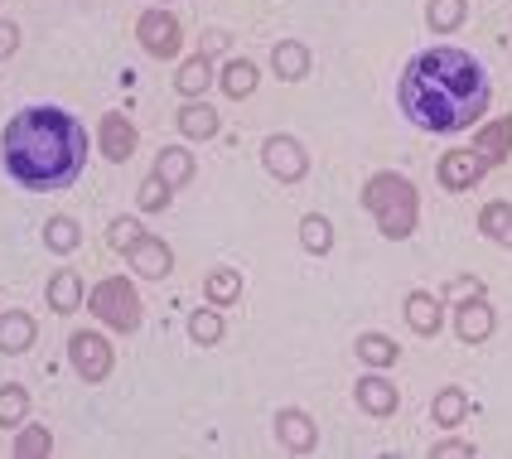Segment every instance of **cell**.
<instances>
[{"mask_svg":"<svg viewBox=\"0 0 512 459\" xmlns=\"http://www.w3.org/2000/svg\"><path fill=\"white\" fill-rule=\"evenodd\" d=\"M488 73L484 63L464 49H426L401 73V112L421 131H469L488 112Z\"/></svg>","mask_w":512,"mask_h":459,"instance_id":"obj_1","label":"cell"},{"mask_svg":"<svg viewBox=\"0 0 512 459\" xmlns=\"http://www.w3.org/2000/svg\"><path fill=\"white\" fill-rule=\"evenodd\" d=\"M0 155L15 184H25L34 194L49 189H68L87 160V131L83 121L63 107H25L10 116L5 136H0Z\"/></svg>","mask_w":512,"mask_h":459,"instance_id":"obj_2","label":"cell"},{"mask_svg":"<svg viewBox=\"0 0 512 459\" xmlns=\"http://www.w3.org/2000/svg\"><path fill=\"white\" fill-rule=\"evenodd\" d=\"M363 203L377 213L382 237H397V242L401 237H411L416 213H421V194H416V184H411V179H401V174H372L368 184H363Z\"/></svg>","mask_w":512,"mask_h":459,"instance_id":"obj_3","label":"cell"},{"mask_svg":"<svg viewBox=\"0 0 512 459\" xmlns=\"http://www.w3.org/2000/svg\"><path fill=\"white\" fill-rule=\"evenodd\" d=\"M87 305H92V315L102 319V324H112L121 334H131V329H141V295L136 286L126 281V276H112V281H102V286L87 295Z\"/></svg>","mask_w":512,"mask_h":459,"instance_id":"obj_4","label":"cell"},{"mask_svg":"<svg viewBox=\"0 0 512 459\" xmlns=\"http://www.w3.org/2000/svg\"><path fill=\"white\" fill-rule=\"evenodd\" d=\"M68 358H73V368H78L83 382H102V377H112V368H116V348L107 344L102 334H92V329L68 339Z\"/></svg>","mask_w":512,"mask_h":459,"instance_id":"obj_5","label":"cell"},{"mask_svg":"<svg viewBox=\"0 0 512 459\" xmlns=\"http://www.w3.org/2000/svg\"><path fill=\"white\" fill-rule=\"evenodd\" d=\"M261 165H266L271 179H281V184H295V179H305V170H310L305 145L295 141V136H271V141L261 145Z\"/></svg>","mask_w":512,"mask_h":459,"instance_id":"obj_6","label":"cell"},{"mask_svg":"<svg viewBox=\"0 0 512 459\" xmlns=\"http://www.w3.org/2000/svg\"><path fill=\"white\" fill-rule=\"evenodd\" d=\"M179 39H184V29H179V20L170 10H145L141 15V44L155 58H174L179 54Z\"/></svg>","mask_w":512,"mask_h":459,"instance_id":"obj_7","label":"cell"},{"mask_svg":"<svg viewBox=\"0 0 512 459\" xmlns=\"http://www.w3.org/2000/svg\"><path fill=\"white\" fill-rule=\"evenodd\" d=\"M488 160L479 155V150H450L440 165H435V179L445 184V189H474L479 179H484Z\"/></svg>","mask_w":512,"mask_h":459,"instance_id":"obj_8","label":"cell"},{"mask_svg":"<svg viewBox=\"0 0 512 459\" xmlns=\"http://www.w3.org/2000/svg\"><path fill=\"white\" fill-rule=\"evenodd\" d=\"M455 329H459L464 344H484L488 334L498 329V315H493V305H488L484 295H469V300L455 310Z\"/></svg>","mask_w":512,"mask_h":459,"instance_id":"obj_9","label":"cell"},{"mask_svg":"<svg viewBox=\"0 0 512 459\" xmlns=\"http://www.w3.org/2000/svg\"><path fill=\"white\" fill-rule=\"evenodd\" d=\"M126 257H131V271L145 276V281H165V276H170V266H174V252L160 242V237H150V232H145Z\"/></svg>","mask_w":512,"mask_h":459,"instance_id":"obj_10","label":"cell"},{"mask_svg":"<svg viewBox=\"0 0 512 459\" xmlns=\"http://www.w3.org/2000/svg\"><path fill=\"white\" fill-rule=\"evenodd\" d=\"M276 440H281L290 455H310L319 445V431L305 411H276Z\"/></svg>","mask_w":512,"mask_h":459,"instance_id":"obj_11","label":"cell"},{"mask_svg":"<svg viewBox=\"0 0 512 459\" xmlns=\"http://www.w3.org/2000/svg\"><path fill=\"white\" fill-rule=\"evenodd\" d=\"M102 155H107V160H131V155H136V126L121 112L102 116Z\"/></svg>","mask_w":512,"mask_h":459,"instance_id":"obj_12","label":"cell"},{"mask_svg":"<svg viewBox=\"0 0 512 459\" xmlns=\"http://www.w3.org/2000/svg\"><path fill=\"white\" fill-rule=\"evenodd\" d=\"M34 334H39V324H34V315H25V310H10V315H0V353H25L29 344H34Z\"/></svg>","mask_w":512,"mask_h":459,"instance_id":"obj_13","label":"cell"},{"mask_svg":"<svg viewBox=\"0 0 512 459\" xmlns=\"http://www.w3.org/2000/svg\"><path fill=\"white\" fill-rule=\"evenodd\" d=\"M353 392H358V406H363L368 416H392V411H397V387H392L387 377H372L368 373L358 387H353Z\"/></svg>","mask_w":512,"mask_h":459,"instance_id":"obj_14","label":"cell"},{"mask_svg":"<svg viewBox=\"0 0 512 459\" xmlns=\"http://www.w3.org/2000/svg\"><path fill=\"white\" fill-rule=\"evenodd\" d=\"M508 145H512V116H498V121H488L484 131H479V155H484L488 165H498V160H508Z\"/></svg>","mask_w":512,"mask_h":459,"instance_id":"obj_15","label":"cell"},{"mask_svg":"<svg viewBox=\"0 0 512 459\" xmlns=\"http://www.w3.org/2000/svg\"><path fill=\"white\" fill-rule=\"evenodd\" d=\"M44 295H49V310H54V315H73V310L83 305V281H78L73 271H58Z\"/></svg>","mask_w":512,"mask_h":459,"instance_id":"obj_16","label":"cell"},{"mask_svg":"<svg viewBox=\"0 0 512 459\" xmlns=\"http://www.w3.org/2000/svg\"><path fill=\"white\" fill-rule=\"evenodd\" d=\"M271 63H276V73H281L285 83H300V78L310 73V49H305V44H295V39H285V44H276Z\"/></svg>","mask_w":512,"mask_h":459,"instance_id":"obj_17","label":"cell"},{"mask_svg":"<svg viewBox=\"0 0 512 459\" xmlns=\"http://www.w3.org/2000/svg\"><path fill=\"white\" fill-rule=\"evenodd\" d=\"M406 324L416 329V334H440V305L421 295V290H411L406 295Z\"/></svg>","mask_w":512,"mask_h":459,"instance_id":"obj_18","label":"cell"},{"mask_svg":"<svg viewBox=\"0 0 512 459\" xmlns=\"http://www.w3.org/2000/svg\"><path fill=\"white\" fill-rule=\"evenodd\" d=\"M179 131H184L189 141H208V136H218V112L203 107V102H189V107L179 112Z\"/></svg>","mask_w":512,"mask_h":459,"instance_id":"obj_19","label":"cell"},{"mask_svg":"<svg viewBox=\"0 0 512 459\" xmlns=\"http://www.w3.org/2000/svg\"><path fill=\"white\" fill-rule=\"evenodd\" d=\"M194 170H199V165H194V155H189V150H160V160H155V174H160L170 189L189 184Z\"/></svg>","mask_w":512,"mask_h":459,"instance_id":"obj_20","label":"cell"},{"mask_svg":"<svg viewBox=\"0 0 512 459\" xmlns=\"http://www.w3.org/2000/svg\"><path fill=\"white\" fill-rule=\"evenodd\" d=\"M300 247H305V252H314V257H324V252L334 247V223H329L324 213L300 218Z\"/></svg>","mask_w":512,"mask_h":459,"instance_id":"obj_21","label":"cell"},{"mask_svg":"<svg viewBox=\"0 0 512 459\" xmlns=\"http://www.w3.org/2000/svg\"><path fill=\"white\" fill-rule=\"evenodd\" d=\"M430 416H435V426H445V431H455L459 421L469 416V397H464L459 387H445V392L435 397V406H430Z\"/></svg>","mask_w":512,"mask_h":459,"instance_id":"obj_22","label":"cell"},{"mask_svg":"<svg viewBox=\"0 0 512 459\" xmlns=\"http://www.w3.org/2000/svg\"><path fill=\"white\" fill-rule=\"evenodd\" d=\"M223 334H228V324L218 315V305H203V310L189 315V339H194V344H218Z\"/></svg>","mask_w":512,"mask_h":459,"instance_id":"obj_23","label":"cell"},{"mask_svg":"<svg viewBox=\"0 0 512 459\" xmlns=\"http://www.w3.org/2000/svg\"><path fill=\"white\" fill-rule=\"evenodd\" d=\"M256 83H261V78H256V63H247V58H232L228 68H223V92L237 97V102H242V97H252Z\"/></svg>","mask_w":512,"mask_h":459,"instance_id":"obj_24","label":"cell"},{"mask_svg":"<svg viewBox=\"0 0 512 459\" xmlns=\"http://www.w3.org/2000/svg\"><path fill=\"white\" fill-rule=\"evenodd\" d=\"M174 87L184 92V97H203L208 87H213V68H208V58H189L184 68H179V78H174Z\"/></svg>","mask_w":512,"mask_h":459,"instance_id":"obj_25","label":"cell"},{"mask_svg":"<svg viewBox=\"0 0 512 459\" xmlns=\"http://www.w3.org/2000/svg\"><path fill=\"white\" fill-rule=\"evenodd\" d=\"M464 15H469V0H430V29L435 34H455L464 25Z\"/></svg>","mask_w":512,"mask_h":459,"instance_id":"obj_26","label":"cell"},{"mask_svg":"<svg viewBox=\"0 0 512 459\" xmlns=\"http://www.w3.org/2000/svg\"><path fill=\"white\" fill-rule=\"evenodd\" d=\"M479 228H484V237L512 247V203H488L484 213H479Z\"/></svg>","mask_w":512,"mask_h":459,"instance_id":"obj_27","label":"cell"},{"mask_svg":"<svg viewBox=\"0 0 512 459\" xmlns=\"http://www.w3.org/2000/svg\"><path fill=\"white\" fill-rule=\"evenodd\" d=\"M54 450V431L49 426H25L15 435V459H44Z\"/></svg>","mask_w":512,"mask_h":459,"instance_id":"obj_28","label":"cell"},{"mask_svg":"<svg viewBox=\"0 0 512 459\" xmlns=\"http://www.w3.org/2000/svg\"><path fill=\"white\" fill-rule=\"evenodd\" d=\"M358 358H363L368 368H392V363H397V344H392L387 334H363V339H358Z\"/></svg>","mask_w":512,"mask_h":459,"instance_id":"obj_29","label":"cell"},{"mask_svg":"<svg viewBox=\"0 0 512 459\" xmlns=\"http://www.w3.org/2000/svg\"><path fill=\"white\" fill-rule=\"evenodd\" d=\"M29 416V392L20 382H5L0 387V426H20Z\"/></svg>","mask_w":512,"mask_h":459,"instance_id":"obj_30","label":"cell"},{"mask_svg":"<svg viewBox=\"0 0 512 459\" xmlns=\"http://www.w3.org/2000/svg\"><path fill=\"white\" fill-rule=\"evenodd\" d=\"M203 290H208V300H213V305L223 310V305H232V300L242 295V276H237V271H228V266H223V271H213V276L203 281Z\"/></svg>","mask_w":512,"mask_h":459,"instance_id":"obj_31","label":"cell"},{"mask_svg":"<svg viewBox=\"0 0 512 459\" xmlns=\"http://www.w3.org/2000/svg\"><path fill=\"white\" fill-rule=\"evenodd\" d=\"M44 242H49L54 252H73V247L83 242V228H78L73 218H49V228H44Z\"/></svg>","mask_w":512,"mask_h":459,"instance_id":"obj_32","label":"cell"},{"mask_svg":"<svg viewBox=\"0 0 512 459\" xmlns=\"http://www.w3.org/2000/svg\"><path fill=\"white\" fill-rule=\"evenodd\" d=\"M145 232H141V223L136 218H116L112 228H107V242H112V252H131L136 242H141Z\"/></svg>","mask_w":512,"mask_h":459,"instance_id":"obj_33","label":"cell"},{"mask_svg":"<svg viewBox=\"0 0 512 459\" xmlns=\"http://www.w3.org/2000/svg\"><path fill=\"white\" fill-rule=\"evenodd\" d=\"M165 203H170V184H165L160 174H150V179L141 184V208L145 213H160Z\"/></svg>","mask_w":512,"mask_h":459,"instance_id":"obj_34","label":"cell"},{"mask_svg":"<svg viewBox=\"0 0 512 459\" xmlns=\"http://www.w3.org/2000/svg\"><path fill=\"white\" fill-rule=\"evenodd\" d=\"M430 455L435 459H464V455H474V445H464V440H440V445H435V450H430Z\"/></svg>","mask_w":512,"mask_h":459,"instance_id":"obj_35","label":"cell"},{"mask_svg":"<svg viewBox=\"0 0 512 459\" xmlns=\"http://www.w3.org/2000/svg\"><path fill=\"white\" fill-rule=\"evenodd\" d=\"M20 49V29L10 25V20H0V58H10Z\"/></svg>","mask_w":512,"mask_h":459,"instance_id":"obj_36","label":"cell"}]
</instances>
